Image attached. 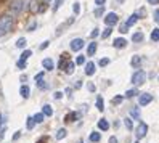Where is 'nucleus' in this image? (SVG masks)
I'll return each mask as SVG.
<instances>
[{
  "mask_svg": "<svg viewBox=\"0 0 159 143\" xmlns=\"http://www.w3.org/2000/svg\"><path fill=\"white\" fill-rule=\"evenodd\" d=\"M0 27L3 29V32H10L11 27H13V18L10 16V15H3L2 18H0Z\"/></svg>",
  "mask_w": 159,
  "mask_h": 143,
  "instance_id": "nucleus-1",
  "label": "nucleus"
},
{
  "mask_svg": "<svg viewBox=\"0 0 159 143\" xmlns=\"http://www.w3.org/2000/svg\"><path fill=\"white\" fill-rule=\"evenodd\" d=\"M145 81H146V74H145V71L138 69L137 73H133V76H132V84H133V85H141Z\"/></svg>",
  "mask_w": 159,
  "mask_h": 143,
  "instance_id": "nucleus-2",
  "label": "nucleus"
},
{
  "mask_svg": "<svg viewBox=\"0 0 159 143\" xmlns=\"http://www.w3.org/2000/svg\"><path fill=\"white\" fill-rule=\"evenodd\" d=\"M23 8H24V2H23V0H11L10 10L13 15H19L23 11Z\"/></svg>",
  "mask_w": 159,
  "mask_h": 143,
  "instance_id": "nucleus-3",
  "label": "nucleus"
},
{
  "mask_svg": "<svg viewBox=\"0 0 159 143\" xmlns=\"http://www.w3.org/2000/svg\"><path fill=\"white\" fill-rule=\"evenodd\" d=\"M146 133H148V125H146L145 122H140V124L137 125V129H135V137L140 140V138H143Z\"/></svg>",
  "mask_w": 159,
  "mask_h": 143,
  "instance_id": "nucleus-4",
  "label": "nucleus"
},
{
  "mask_svg": "<svg viewBox=\"0 0 159 143\" xmlns=\"http://www.w3.org/2000/svg\"><path fill=\"white\" fill-rule=\"evenodd\" d=\"M117 21H119V18H117L116 13H108V15H106V18H105L106 27H113L114 24H117Z\"/></svg>",
  "mask_w": 159,
  "mask_h": 143,
  "instance_id": "nucleus-5",
  "label": "nucleus"
},
{
  "mask_svg": "<svg viewBox=\"0 0 159 143\" xmlns=\"http://www.w3.org/2000/svg\"><path fill=\"white\" fill-rule=\"evenodd\" d=\"M151 101H153V95H151V93H141L140 100H138L140 106H146V105H149Z\"/></svg>",
  "mask_w": 159,
  "mask_h": 143,
  "instance_id": "nucleus-6",
  "label": "nucleus"
},
{
  "mask_svg": "<svg viewBox=\"0 0 159 143\" xmlns=\"http://www.w3.org/2000/svg\"><path fill=\"white\" fill-rule=\"evenodd\" d=\"M82 47H84V40H82V39H74V40L71 42V50L73 51L82 50Z\"/></svg>",
  "mask_w": 159,
  "mask_h": 143,
  "instance_id": "nucleus-7",
  "label": "nucleus"
},
{
  "mask_svg": "<svg viewBox=\"0 0 159 143\" xmlns=\"http://www.w3.org/2000/svg\"><path fill=\"white\" fill-rule=\"evenodd\" d=\"M27 8H29L31 13H37V11H40V7H39V0H31Z\"/></svg>",
  "mask_w": 159,
  "mask_h": 143,
  "instance_id": "nucleus-8",
  "label": "nucleus"
},
{
  "mask_svg": "<svg viewBox=\"0 0 159 143\" xmlns=\"http://www.w3.org/2000/svg\"><path fill=\"white\" fill-rule=\"evenodd\" d=\"M95 71H97V69H95V63L93 61H89L85 65V74H87V76H93Z\"/></svg>",
  "mask_w": 159,
  "mask_h": 143,
  "instance_id": "nucleus-9",
  "label": "nucleus"
},
{
  "mask_svg": "<svg viewBox=\"0 0 159 143\" xmlns=\"http://www.w3.org/2000/svg\"><path fill=\"white\" fill-rule=\"evenodd\" d=\"M79 117H81V114H79V113H69V114H67V116L64 117V122H67V124H69V122L77 121Z\"/></svg>",
  "mask_w": 159,
  "mask_h": 143,
  "instance_id": "nucleus-10",
  "label": "nucleus"
},
{
  "mask_svg": "<svg viewBox=\"0 0 159 143\" xmlns=\"http://www.w3.org/2000/svg\"><path fill=\"white\" fill-rule=\"evenodd\" d=\"M125 45H127V40L122 39V37H119V39L114 40V47H116V48H125Z\"/></svg>",
  "mask_w": 159,
  "mask_h": 143,
  "instance_id": "nucleus-11",
  "label": "nucleus"
},
{
  "mask_svg": "<svg viewBox=\"0 0 159 143\" xmlns=\"http://www.w3.org/2000/svg\"><path fill=\"white\" fill-rule=\"evenodd\" d=\"M137 21H138V15H137V13H133V15H130V18H129V19H127L125 26H127V27H130V26H133Z\"/></svg>",
  "mask_w": 159,
  "mask_h": 143,
  "instance_id": "nucleus-12",
  "label": "nucleus"
},
{
  "mask_svg": "<svg viewBox=\"0 0 159 143\" xmlns=\"http://www.w3.org/2000/svg\"><path fill=\"white\" fill-rule=\"evenodd\" d=\"M98 129L100 130H108L109 129V122L106 121V119H100V121H98Z\"/></svg>",
  "mask_w": 159,
  "mask_h": 143,
  "instance_id": "nucleus-13",
  "label": "nucleus"
},
{
  "mask_svg": "<svg viewBox=\"0 0 159 143\" xmlns=\"http://www.w3.org/2000/svg\"><path fill=\"white\" fill-rule=\"evenodd\" d=\"M42 66L45 67L47 71H51V69H53V61H51L50 58H45V59L42 61Z\"/></svg>",
  "mask_w": 159,
  "mask_h": 143,
  "instance_id": "nucleus-14",
  "label": "nucleus"
},
{
  "mask_svg": "<svg viewBox=\"0 0 159 143\" xmlns=\"http://www.w3.org/2000/svg\"><path fill=\"white\" fill-rule=\"evenodd\" d=\"M141 61H143L141 56H133L132 59H130V65H132L133 67H138V66L141 65Z\"/></svg>",
  "mask_w": 159,
  "mask_h": 143,
  "instance_id": "nucleus-15",
  "label": "nucleus"
},
{
  "mask_svg": "<svg viewBox=\"0 0 159 143\" xmlns=\"http://www.w3.org/2000/svg\"><path fill=\"white\" fill-rule=\"evenodd\" d=\"M64 73H66V74H73V73H74V63H73V61H67V63H66Z\"/></svg>",
  "mask_w": 159,
  "mask_h": 143,
  "instance_id": "nucleus-16",
  "label": "nucleus"
},
{
  "mask_svg": "<svg viewBox=\"0 0 159 143\" xmlns=\"http://www.w3.org/2000/svg\"><path fill=\"white\" fill-rule=\"evenodd\" d=\"M29 92H31V90H29V87H27V85H23L21 89H19V93H21L23 98H27V97H29Z\"/></svg>",
  "mask_w": 159,
  "mask_h": 143,
  "instance_id": "nucleus-17",
  "label": "nucleus"
},
{
  "mask_svg": "<svg viewBox=\"0 0 159 143\" xmlns=\"http://www.w3.org/2000/svg\"><path fill=\"white\" fill-rule=\"evenodd\" d=\"M95 51H97V42H92L89 45V50H87V53H89V56H93Z\"/></svg>",
  "mask_w": 159,
  "mask_h": 143,
  "instance_id": "nucleus-18",
  "label": "nucleus"
},
{
  "mask_svg": "<svg viewBox=\"0 0 159 143\" xmlns=\"http://www.w3.org/2000/svg\"><path fill=\"white\" fill-rule=\"evenodd\" d=\"M42 113H43V116H51V114H53V109H51L50 105H45L42 108Z\"/></svg>",
  "mask_w": 159,
  "mask_h": 143,
  "instance_id": "nucleus-19",
  "label": "nucleus"
},
{
  "mask_svg": "<svg viewBox=\"0 0 159 143\" xmlns=\"http://www.w3.org/2000/svg\"><path fill=\"white\" fill-rule=\"evenodd\" d=\"M34 125H35V121H34V116L32 117H27V122H26V127H27V130H32L34 129Z\"/></svg>",
  "mask_w": 159,
  "mask_h": 143,
  "instance_id": "nucleus-20",
  "label": "nucleus"
},
{
  "mask_svg": "<svg viewBox=\"0 0 159 143\" xmlns=\"http://www.w3.org/2000/svg\"><path fill=\"white\" fill-rule=\"evenodd\" d=\"M97 108H98V111H103V109H105V103H103V97H100V95L97 97Z\"/></svg>",
  "mask_w": 159,
  "mask_h": 143,
  "instance_id": "nucleus-21",
  "label": "nucleus"
},
{
  "mask_svg": "<svg viewBox=\"0 0 159 143\" xmlns=\"http://www.w3.org/2000/svg\"><path fill=\"white\" fill-rule=\"evenodd\" d=\"M100 133H98V132H92V133H90V142H92V143H98V142H100Z\"/></svg>",
  "mask_w": 159,
  "mask_h": 143,
  "instance_id": "nucleus-22",
  "label": "nucleus"
},
{
  "mask_svg": "<svg viewBox=\"0 0 159 143\" xmlns=\"http://www.w3.org/2000/svg\"><path fill=\"white\" fill-rule=\"evenodd\" d=\"M64 137H66V129H59L58 132H56V135H55V138H56V140H63Z\"/></svg>",
  "mask_w": 159,
  "mask_h": 143,
  "instance_id": "nucleus-23",
  "label": "nucleus"
},
{
  "mask_svg": "<svg viewBox=\"0 0 159 143\" xmlns=\"http://www.w3.org/2000/svg\"><path fill=\"white\" fill-rule=\"evenodd\" d=\"M130 117L140 119V109H138V108H132V109H130Z\"/></svg>",
  "mask_w": 159,
  "mask_h": 143,
  "instance_id": "nucleus-24",
  "label": "nucleus"
},
{
  "mask_svg": "<svg viewBox=\"0 0 159 143\" xmlns=\"http://www.w3.org/2000/svg\"><path fill=\"white\" fill-rule=\"evenodd\" d=\"M26 39L24 37H19L18 39V40H16V47H18V48H24V47H26Z\"/></svg>",
  "mask_w": 159,
  "mask_h": 143,
  "instance_id": "nucleus-25",
  "label": "nucleus"
},
{
  "mask_svg": "<svg viewBox=\"0 0 159 143\" xmlns=\"http://www.w3.org/2000/svg\"><path fill=\"white\" fill-rule=\"evenodd\" d=\"M43 119H45V116H43V113H37V114L34 116L35 124H40V122H43Z\"/></svg>",
  "mask_w": 159,
  "mask_h": 143,
  "instance_id": "nucleus-26",
  "label": "nucleus"
},
{
  "mask_svg": "<svg viewBox=\"0 0 159 143\" xmlns=\"http://www.w3.org/2000/svg\"><path fill=\"white\" fill-rule=\"evenodd\" d=\"M132 40L133 42H141L143 40V32H135L132 35Z\"/></svg>",
  "mask_w": 159,
  "mask_h": 143,
  "instance_id": "nucleus-27",
  "label": "nucleus"
},
{
  "mask_svg": "<svg viewBox=\"0 0 159 143\" xmlns=\"http://www.w3.org/2000/svg\"><path fill=\"white\" fill-rule=\"evenodd\" d=\"M31 55H32V51H31V50H24V51L21 53V56H19V59H23V61H26V59L29 58Z\"/></svg>",
  "mask_w": 159,
  "mask_h": 143,
  "instance_id": "nucleus-28",
  "label": "nucleus"
},
{
  "mask_svg": "<svg viewBox=\"0 0 159 143\" xmlns=\"http://www.w3.org/2000/svg\"><path fill=\"white\" fill-rule=\"evenodd\" d=\"M124 124L127 127V130H132L133 129V124H132V119H130V117H125L124 119Z\"/></svg>",
  "mask_w": 159,
  "mask_h": 143,
  "instance_id": "nucleus-29",
  "label": "nucleus"
},
{
  "mask_svg": "<svg viewBox=\"0 0 159 143\" xmlns=\"http://www.w3.org/2000/svg\"><path fill=\"white\" fill-rule=\"evenodd\" d=\"M111 32H113V29H111V27H106L105 31H103V34H101V37L103 39H108L109 35H111Z\"/></svg>",
  "mask_w": 159,
  "mask_h": 143,
  "instance_id": "nucleus-30",
  "label": "nucleus"
},
{
  "mask_svg": "<svg viewBox=\"0 0 159 143\" xmlns=\"http://www.w3.org/2000/svg\"><path fill=\"white\" fill-rule=\"evenodd\" d=\"M133 95H138V90L137 89H132V90H127V92H125V97H129V98H132Z\"/></svg>",
  "mask_w": 159,
  "mask_h": 143,
  "instance_id": "nucleus-31",
  "label": "nucleus"
},
{
  "mask_svg": "<svg viewBox=\"0 0 159 143\" xmlns=\"http://www.w3.org/2000/svg\"><path fill=\"white\" fill-rule=\"evenodd\" d=\"M151 39H153L154 42H158V40H159V29H154L153 32H151Z\"/></svg>",
  "mask_w": 159,
  "mask_h": 143,
  "instance_id": "nucleus-32",
  "label": "nucleus"
},
{
  "mask_svg": "<svg viewBox=\"0 0 159 143\" xmlns=\"http://www.w3.org/2000/svg\"><path fill=\"white\" fill-rule=\"evenodd\" d=\"M75 63H77V65H84V63H85V56H84V55H79V56L75 58Z\"/></svg>",
  "mask_w": 159,
  "mask_h": 143,
  "instance_id": "nucleus-33",
  "label": "nucleus"
},
{
  "mask_svg": "<svg viewBox=\"0 0 159 143\" xmlns=\"http://www.w3.org/2000/svg\"><path fill=\"white\" fill-rule=\"evenodd\" d=\"M103 13H105V8H103V7H98V8L95 10V16H97V18H98V16H101Z\"/></svg>",
  "mask_w": 159,
  "mask_h": 143,
  "instance_id": "nucleus-34",
  "label": "nucleus"
},
{
  "mask_svg": "<svg viewBox=\"0 0 159 143\" xmlns=\"http://www.w3.org/2000/svg\"><path fill=\"white\" fill-rule=\"evenodd\" d=\"M98 65L100 66H108L109 65V58H101L100 61H98Z\"/></svg>",
  "mask_w": 159,
  "mask_h": 143,
  "instance_id": "nucleus-35",
  "label": "nucleus"
},
{
  "mask_svg": "<svg viewBox=\"0 0 159 143\" xmlns=\"http://www.w3.org/2000/svg\"><path fill=\"white\" fill-rule=\"evenodd\" d=\"M63 2H64V0H56V2H55V5H53V11L59 10V7L63 5Z\"/></svg>",
  "mask_w": 159,
  "mask_h": 143,
  "instance_id": "nucleus-36",
  "label": "nucleus"
},
{
  "mask_svg": "<svg viewBox=\"0 0 159 143\" xmlns=\"http://www.w3.org/2000/svg\"><path fill=\"white\" fill-rule=\"evenodd\" d=\"M73 10H74V13H75V15H79V11H81V3L75 2V3H74V7H73Z\"/></svg>",
  "mask_w": 159,
  "mask_h": 143,
  "instance_id": "nucleus-37",
  "label": "nucleus"
},
{
  "mask_svg": "<svg viewBox=\"0 0 159 143\" xmlns=\"http://www.w3.org/2000/svg\"><path fill=\"white\" fill-rule=\"evenodd\" d=\"M16 66L19 67V69H24V67H26V61H23V59H18Z\"/></svg>",
  "mask_w": 159,
  "mask_h": 143,
  "instance_id": "nucleus-38",
  "label": "nucleus"
},
{
  "mask_svg": "<svg viewBox=\"0 0 159 143\" xmlns=\"http://www.w3.org/2000/svg\"><path fill=\"white\" fill-rule=\"evenodd\" d=\"M154 21H156L158 24H159V8L154 10Z\"/></svg>",
  "mask_w": 159,
  "mask_h": 143,
  "instance_id": "nucleus-39",
  "label": "nucleus"
},
{
  "mask_svg": "<svg viewBox=\"0 0 159 143\" xmlns=\"http://www.w3.org/2000/svg\"><path fill=\"white\" fill-rule=\"evenodd\" d=\"M37 85H39V89H48V85L45 84L43 81H40V82H37Z\"/></svg>",
  "mask_w": 159,
  "mask_h": 143,
  "instance_id": "nucleus-40",
  "label": "nucleus"
},
{
  "mask_svg": "<svg viewBox=\"0 0 159 143\" xmlns=\"http://www.w3.org/2000/svg\"><path fill=\"white\" fill-rule=\"evenodd\" d=\"M90 35H92V39H95V37H98V35H100V32H98L97 27H95V29L92 31V34H90Z\"/></svg>",
  "mask_w": 159,
  "mask_h": 143,
  "instance_id": "nucleus-41",
  "label": "nucleus"
},
{
  "mask_svg": "<svg viewBox=\"0 0 159 143\" xmlns=\"http://www.w3.org/2000/svg\"><path fill=\"white\" fill-rule=\"evenodd\" d=\"M64 66H66V61H64V58H61V61L58 63V67H59V69H63Z\"/></svg>",
  "mask_w": 159,
  "mask_h": 143,
  "instance_id": "nucleus-42",
  "label": "nucleus"
},
{
  "mask_svg": "<svg viewBox=\"0 0 159 143\" xmlns=\"http://www.w3.org/2000/svg\"><path fill=\"white\" fill-rule=\"evenodd\" d=\"M122 100H124V97H122V95H119V97H116V98L113 100V103H121Z\"/></svg>",
  "mask_w": 159,
  "mask_h": 143,
  "instance_id": "nucleus-43",
  "label": "nucleus"
},
{
  "mask_svg": "<svg viewBox=\"0 0 159 143\" xmlns=\"http://www.w3.org/2000/svg\"><path fill=\"white\" fill-rule=\"evenodd\" d=\"M42 79H43V73H39L37 76H35V82H40Z\"/></svg>",
  "mask_w": 159,
  "mask_h": 143,
  "instance_id": "nucleus-44",
  "label": "nucleus"
},
{
  "mask_svg": "<svg viewBox=\"0 0 159 143\" xmlns=\"http://www.w3.org/2000/svg\"><path fill=\"white\" fill-rule=\"evenodd\" d=\"M105 2H106V0H95V5L103 7V5H105Z\"/></svg>",
  "mask_w": 159,
  "mask_h": 143,
  "instance_id": "nucleus-45",
  "label": "nucleus"
},
{
  "mask_svg": "<svg viewBox=\"0 0 159 143\" xmlns=\"http://www.w3.org/2000/svg\"><path fill=\"white\" fill-rule=\"evenodd\" d=\"M48 43H50L48 40H45V42H43V43H42V45H40V50H45V48H47V47H48Z\"/></svg>",
  "mask_w": 159,
  "mask_h": 143,
  "instance_id": "nucleus-46",
  "label": "nucleus"
},
{
  "mask_svg": "<svg viewBox=\"0 0 159 143\" xmlns=\"http://www.w3.org/2000/svg\"><path fill=\"white\" fill-rule=\"evenodd\" d=\"M61 97H63V93H61V92H56V93L53 95V98H55V100H59Z\"/></svg>",
  "mask_w": 159,
  "mask_h": 143,
  "instance_id": "nucleus-47",
  "label": "nucleus"
},
{
  "mask_svg": "<svg viewBox=\"0 0 159 143\" xmlns=\"http://www.w3.org/2000/svg\"><path fill=\"white\" fill-rule=\"evenodd\" d=\"M87 89H89V90H90V92H95V85L92 84V82H90V84H89V85H87Z\"/></svg>",
  "mask_w": 159,
  "mask_h": 143,
  "instance_id": "nucleus-48",
  "label": "nucleus"
},
{
  "mask_svg": "<svg viewBox=\"0 0 159 143\" xmlns=\"http://www.w3.org/2000/svg\"><path fill=\"white\" fill-rule=\"evenodd\" d=\"M121 32H122V34H125V32H127V26H125V24H124V26H121Z\"/></svg>",
  "mask_w": 159,
  "mask_h": 143,
  "instance_id": "nucleus-49",
  "label": "nucleus"
},
{
  "mask_svg": "<svg viewBox=\"0 0 159 143\" xmlns=\"http://www.w3.org/2000/svg\"><path fill=\"white\" fill-rule=\"evenodd\" d=\"M109 143H117V138L116 137H111L109 138Z\"/></svg>",
  "mask_w": 159,
  "mask_h": 143,
  "instance_id": "nucleus-50",
  "label": "nucleus"
},
{
  "mask_svg": "<svg viewBox=\"0 0 159 143\" xmlns=\"http://www.w3.org/2000/svg\"><path fill=\"white\" fill-rule=\"evenodd\" d=\"M35 26H37L35 23H34V24H31V26H29V29H27V31H29V32H31V31H34V29H35Z\"/></svg>",
  "mask_w": 159,
  "mask_h": 143,
  "instance_id": "nucleus-51",
  "label": "nucleus"
},
{
  "mask_svg": "<svg viewBox=\"0 0 159 143\" xmlns=\"http://www.w3.org/2000/svg\"><path fill=\"white\" fill-rule=\"evenodd\" d=\"M66 93H67V97H71V93H73V89H69V87H67V89H66Z\"/></svg>",
  "mask_w": 159,
  "mask_h": 143,
  "instance_id": "nucleus-52",
  "label": "nucleus"
},
{
  "mask_svg": "<svg viewBox=\"0 0 159 143\" xmlns=\"http://www.w3.org/2000/svg\"><path fill=\"white\" fill-rule=\"evenodd\" d=\"M19 133H21V132H16V133L13 135V140H18V138H19Z\"/></svg>",
  "mask_w": 159,
  "mask_h": 143,
  "instance_id": "nucleus-53",
  "label": "nucleus"
},
{
  "mask_svg": "<svg viewBox=\"0 0 159 143\" xmlns=\"http://www.w3.org/2000/svg\"><path fill=\"white\" fill-rule=\"evenodd\" d=\"M148 2H149V3H153V5H156V3H159L158 0H148Z\"/></svg>",
  "mask_w": 159,
  "mask_h": 143,
  "instance_id": "nucleus-54",
  "label": "nucleus"
},
{
  "mask_svg": "<svg viewBox=\"0 0 159 143\" xmlns=\"http://www.w3.org/2000/svg\"><path fill=\"white\" fill-rule=\"evenodd\" d=\"M3 125V117H2V114H0V127Z\"/></svg>",
  "mask_w": 159,
  "mask_h": 143,
  "instance_id": "nucleus-55",
  "label": "nucleus"
},
{
  "mask_svg": "<svg viewBox=\"0 0 159 143\" xmlns=\"http://www.w3.org/2000/svg\"><path fill=\"white\" fill-rule=\"evenodd\" d=\"M2 35H5V32H3V29L0 27V37H2Z\"/></svg>",
  "mask_w": 159,
  "mask_h": 143,
  "instance_id": "nucleus-56",
  "label": "nucleus"
},
{
  "mask_svg": "<svg viewBox=\"0 0 159 143\" xmlns=\"http://www.w3.org/2000/svg\"><path fill=\"white\" fill-rule=\"evenodd\" d=\"M43 2H45V3H47V2H50V0H43Z\"/></svg>",
  "mask_w": 159,
  "mask_h": 143,
  "instance_id": "nucleus-57",
  "label": "nucleus"
},
{
  "mask_svg": "<svg viewBox=\"0 0 159 143\" xmlns=\"http://www.w3.org/2000/svg\"><path fill=\"white\" fill-rule=\"evenodd\" d=\"M79 143H82V142H79Z\"/></svg>",
  "mask_w": 159,
  "mask_h": 143,
  "instance_id": "nucleus-58",
  "label": "nucleus"
},
{
  "mask_svg": "<svg viewBox=\"0 0 159 143\" xmlns=\"http://www.w3.org/2000/svg\"><path fill=\"white\" fill-rule=\"evenodd\" d=\"M158 2H159V0H158Z\"/></svg>",
  "mask_w": 159,
  "mask_h": 143,
  "instance_id": "nucleus-59",
  "label": "nucleus"
},
{
  "mask_svg": "<svg viewBox=\"0 0 159 143\" xmlns=\"http://www.w3.org/2000/svg\"><path fill=\"white\" fill-rule=\"evenodd\" d=\"M137 143H138V142H137Z\"/></svg>",
  "mask_w": 159,
  "mask_h": 143,
  "instance_id": "nucleus-60",
  "label": "nucleus"
}]
</instances>
